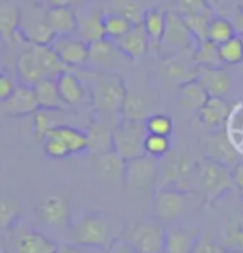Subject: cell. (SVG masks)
Here are the masks:
<instances>
[{"mask_svg": "<svg viewBox=\"0 0 243 253\" xmlns=\"http://www.w3.org/2000/svg\"><path fill=\"white\" fill-rule=\"evenodd\" d=\"M159 182V160L154 157L142 155L127 162L123 190L133 198L152 197Z\"/></svg>", "mask_w": 243, "mask_h": 253, "instance_id": "obj_6", "label": "cell"}, {"mask_svg": "<svg viewBox=\"0 0 243 253\" xmlns=\"http://www.w3.org/2000/svg\"><path fill=\"white\" fill-rule=\"evenodd\" d=\"M92 167L95 178L107 188H122L125 182L127 160H123L115 150L102 152L92 155Z\"/></svg>", "mask_w": 243, "mask_h": 253, "instance_id": "obj_15", "label": "cell"}, {"mask_svg": "<svg viewBox=\"0 0 243 253\" xmlns=\"http://www.w3.org/2000/svg\"><path fill=\"white\" fill-rule=\"evenodd\" d=\"M79 253H109L105 248H97V247H77Z\"/></svg>", "mask_w": 243, "mask_h": 253, "instance_id": "obj_53", "label": "cell"}, {"mask_svg": "<svg viewBox=\"0 0 243 253\" xmlns=\"http://www.w3.org/2000/svg\"><path fill=\"white\" fill-rule=\"evenodd\" d=\"M197 40L190 34L188 27L185 25V20L175 8L166 10V20H165V32L160 42V57L172 55V53L187 50V48H195Z\"/></svg>", "mask_w": 243, "mask_h": 253, "instance_id": "obj_11", "label": "cell"}, {"mask_svg": "<svg viewBox=\"0 0 243 253\" xmlns=\"http://www.w3.org/2000/svg\"><path fill=\"white\" fill-rule=\"evenodd\" d=\"M13 232V253H53L58 243L39 230L22 227L12 228Z\"/></svg>", "mask_w": 243, "mask_h": 253, "instance_id": "obj_20", "label": "cell"}, {"mask_svg": "<svg viewBox=\"0 0 243 253\" xmlns=\"http://www.w3.org/2000/svg\"><path fill=\"white\" fill-rule=\"evenodd\" d=\"M203 152L206 158L223 164L227 167H233L240 162V153H238L235 143L228 137V133L223 128L213 130L203 140Z\"/></svg>", "mask_w": 243, "mask_h": 253, "instance_id": "obj_21", "label": "cell"}, {"mask_svg": "<svg viewBox=\"0 0 243 253\" xmlns=\"http://www.w3.org/2000/svg\"><path fill=\"white\" fill-rule=\"evenodd\" d=\"M53 253H79V250H77V247H75L74 243L69 242V243H58L57 250Z\"/></svg>", "mask_w": 243, "mask_h": 253, "instance_id": "obj_52", "label": "cell"}, {"mask_svg": "<svg viewBox=\"0 0 243 253\" xmlns=\"http://www.w3.org/2000/svg\"><path fill=\"white\" fill-rule=\"evenodd\" d=\"M211 8L206 0H175V10L180 15H193Z\"/></svg>", "mask_w": 243, "mask_h": 253, "instance_id": "obj_44", "label": "cell"}, {"mask_svg": "<svg viewBox=\"0 0 243 253\" xmlns=\"http://www.w3.org/2000/svg\"><path fill=\"white\" fill-rule=\"evenodd\" d=\"M147 130L148 133H154V135H163V137H172L173 133V120L172 117L165 115V114H152L148 119L145 120Z\"/></svg>", "mask_w": 243, "mask_h": 253, "instance_id": "obj_43", "label": "cell"}, {"mask_svg": "<svg viewBox=\"0 0 243 253\" xmlns=\"http://www.w3.org/2000/svg\"><path fill=\"white\" fill-rule=\"evenodd\" d=\"M109 253H138V252L135 250L127 240H123L122 237H119V238H115L114 243L110 245Z\"/></svg>", "mask_w": 243, "mask_h": 253, "instance_id": "obj_47", "label": "cell"}, {"mask_svg": "<svg viewBox=\"0 0 243 253\" xmlns=\"http://www.w3.org/2000/svg\"><path fill=\"white\" fill-rule=\"evenodd\" d=\"M172 150V140L170 137H163V135H154L148 133L145 140V155L154 157L157 160L163 158L166 153Z\"/></svg>", "mask_w": 243, "mask_h": 253, "instance_id": "obj_42", "label": "cell"}, {"mask_svg": "<svg viewBox=\"0 0 243 253\" xmlns=\"http://www.w3.org/2000/svg\"><path fill=\"white\" fill-rule=\"evenodd\" d=\"M107 2V12H115L120 15L127 17L133 25H140L145 15L147 8L142 7L138 0H105Z\"/></svg>", "mask_w": 243, "mask_h": 253, "instance_id": "obj_35", "label": "cell"}, {"mask_svg": "<svg viewBox=\"0 0 243 253\" xmlns=\"http://www.w3.org/2000/svg\"><path fill=\"white\" fill-rule=\"evenodd\" d=\"M103 27H105V37L110 40H119L123 37L125 34H128L133 24L127 17L120 15L115 12H105L103 17Z\"/></svg>", "mask_w": 243, "mask_h": 253, "instance_id": "obj_41", "label": "cell"}, {"mask_svg": "<svg viewBox=\"0 0 243 253\" xmlns=\"http://www.w3.org/2000/svg\"><path fill=\"white\" fill-rule=\"evenodd\" d=\"M47 7H72L75 0H43Z\"/></svg>", "mask_w": 243, "mask_h": 253, "instance_id": "obj_51", "label": "cell"}, {"mask_svg": "<svg viewBox=\"0 0 243 253\" xmlns=\"http://www.w3.org/2000/svg\"><path fill=\"white\" fill-rule=\"evenodd\" d=\"M218 53L222 58L223 65L237 67L243 63V37L242 35H233L227 42L218 45Z\"/></svg>", "mask_w": 243, "mask_h": 253, "instance_id": "obj_39", "label": "cell"}, {"mask_svg": "<svg viewBox=\"0 0 243 253\" xmlns=\"http://www.w3.org/2000/svg\"><path fill=\"white\" fill-rule=\"evenodd\" d=\"M40 223L53 230H70L72 211L67 197L60 193H48L35 207Z\"/></svg>", "mask_w": 243, "mask_h": 253, "instance_id": "obj_14", "label": "cell"}, {"mask_svg": "<svg viewBox=\"0 0 243 253\" xmlns=\"http://www.w3.org/2000/svg\"><path fill=\"white\" fill-rule=\"evenodd\" d=\"M233 35H237V30H235V27H233V22L230 17L215 13L213 19L210 20V25H208V40L210 42L220 45V43L227 42L228 39H232Z\"/></svg>", "mask_w": 243, "mask_h": 253, "instance_id": "obj_37", "label": "cell"}, {"mask_svg": "<svg viewBox=\"0 0 243 253\" xmlns=\"http://www.w3.org/2000/svg\"><path fill=\"white\" fill-rule=\"evenodd\" d=\"M230 19L233 22V27H235L237 34L243 37V12L242 10H235V12L232 13Z\"/></svg>", "mask_w": 243, "mask_h": 253, "instance_id": "obj_50", "label": "cell"}, {"mask_svg": "<svg viewBox=\"0 0 243 253\" xmlns=\"http://www.w3.org/2000/svg\"><path fill=\"white\" fill-rule=\"evenodd\" d=\"M70 243L75 247H97L109 250L115 240L114 223L110 216L100 211H88L77 221H72L69 230Z\"/></svg>", "mask_w": 243, "mask_h": 253, "instance_id": "obj_3", "label": "cell"}, {"mask_svg": "<svg viewBox=\"0 0 243 253\" xmlns=\"http://www.w3.org/2000/svg\"><path fill=\"white\" fill-rule=\"evenodd\" d=\"M233 188H235V183L232 177V167L218 164L206 157L197 162L193 192L200 197L205 207L215 205Z\"/></svg>", "mask_w": 243, "mask_h": 253, "instance_id": "obj_2", "label": "cell"}, {"mask_svg": "<svg viewBox=\"0 0 243 253\" xmlns=\"http://www.w3.org/2000/svg\"><path fill=\"white\" fill-rule=\"evenodd\" d=\"M199 197L195 192L178 188H157L152 198L154 216L163 225H172L187 213L192 198Z\"/></svg>", "mask_w": 243, "mask_h": 253, "instance_id": "obj_10", "label": "cell"}, {"mask_svg": "<svg viewBox=\"0 0 243 253\" xmlns=\"http://www.w3.org/2000/svg\"><path fill=\"white\" fill-rule=\"evenodd\" d=\"M39 102L35 97L34 87L19 84L7 100L0 103V114L12 117V119H22L30 117L39 110Z\"/></svg>", "mask_w": 243, "mask_h": 253, "instance_id": "obj_22", "label": "cell"}, {"mask_svg": "<svg viewBox=\"0 0 243 253\" xmlns=\"http://www.w3.org/2000/svg\"><path fill=\"white\" fill-rule=\"evenodd\" d=\"M103 17H105V10H102V8L80 13L79 15V29H77L79 37H82L87 43H92V42H97V40H100V39H105Z\"/></svg>", "mask_w": 243, "mask_h": 253, "instance_id": "obj_29", "label": "cell"}, {"mask_svg": "<svg viewBox=\"0 0 243 253\" xmlns=\"http://www.w3.org/2000/svg\"><path fill=\"white\" fill-rule=\"evenodd\" d=\"M206 3H208V5L217 12V0H206Z\"/></svg>", "mask_w": 243, "mask_h": 253, "instance_id": "obj_54", "label": "cell"}, {"mask_svg": "<svg viewBox=\"0 0 243 253\" xmlns=\"http://www.w3.org/2000/svg\"><path fill=\"white\" fill-rule=\"evenodd\" d=\"M232 177H233V183H235V188L240 190V193L243 195V160H240L238 164L232 167Z\"/></svg>", "mask_w": 243, "mask_h": 253, "instance_id": "obj_49", "label": "cell"}, {"mask_svg": "<svg viewBox=\"0 0 243 253\" xmlns=\"http://www.w3.org/2000/svg\"><path fill=\"white\" fill-rule=\"evenodd\" d=\"M166 225L154 220L130 221L120 237L127 240L138 253H163Z\"/></svg>", "mask_w": 243, "mask_h": 253, "instance_id": "obj_8", "label": "cell"}, {"mask_svg": "<svg viewBox=\"0 0 243 253\" xmlns=\"http://www.w3.org/2000/svg\"><path fill=\"white\" fill-rule=\"evenodd\" d=\"M34 92L40 108H48V110H65V108H69L60 97L57 79L39 80L34 85Z\"/></svg>", "mask_w": 243, "mask_h": 253, "instance_id": "obj_33", "label": "cell"}, {"mask_svg": "<svg viewBox=\"0 0 243 253\" xmlns=\"http://www.w3.org/2000/svg\"><path fill=\"white\" fill-rule=\"evenodd\" d=\"M197 80L210 97H225L232 90V79L223 67H197Z\"/></svg>", "mask_w": 243, "mask_h": 253, "instance_id": "obj_26", "label": "cell"}, {"mask_svg": "<svg viewBox=\"0 0 243 253\" xmlns=\"http://www.w3.org/2000/svg\"><path fill=\"white\" fill-rule=\"evenodd\" d=\"M152 114H155V112L152 110V102L148 100L145 95L127 90V97H125L123 105H122L120 110L122 120L145 122Z\"/></svg>", "mask_w": 243, "mask_h": 253, "instance_id": "obj_31", "label": "cell"}, {"mask_svg": "<svg viewBox=\"0 0 243 253\" xmlns=\"http://www.w3.org/2000/svg\"><path fill=\"white\" fill-rule=\"evenodd\" d=\"M148 130L145 122L122 120L115 125L114 137H112V148L123 158L133 160L145 155V140Z\"/></svg>", "mask_w": 243, "mask_h": 253, "instance_id": "obj_9", "label": "cell"}, {"mask_svg": "<svg viewBox=\"0 0 243 253\" xmlns=\"http://www.w3.org/2000/svg\"><path fill=\"white\" fill-rule=\"evenodd\" d=\"M193 50L195 48H187V50L162 57L160 70L168 82L180 87V85L197 79V67L199 65L193 60Z\"/></svg>", "mask_w": 243, "mask_h": 253, "instance_id": "obj_16", "label": "cell"}, {"mask_svg": "<svg viewBox=\"0 0 243 253\" xmlns=\"http://www.w3.org/2000/svg\"><path fill=\"white\" fill-rule=\"evenodd\" d=\"M43 153L53 160H62L72 155H79L88 150V138L85 128L77 125L60 124L45 135L42 140Z\"/></svg>", "mask_w": 243, "mask_h": 253, "instance_id": "obj_4", "label": "cell"}, {"mask_svg": "<svg viewBox=\"0 0 243 253\" xmlns=\"http://www.w3.org/2000/svg\"><path fill=\"white\" fill-rule=\"evenodd\" d=\"M52 48L57 52L60 60L65 63L69 69H82L87 67L88 63V52L90 43H87L82 37L77 34L74 35H62V37H55L50 43Z\"/></svg>", "mask_w": 243, "mask_h": 253, "instance_id": "obj_18", "label": "cell"}, {"mask_svg": "<svg viewBox=\"0 0 243 253\" xmlns=\"http://www.w3.org/2000/svg\"><path fill=\"white\" fill-rule=\"evenodd\" d=\"M180 100H182V105L188 108V110L197 112L200 110V107L208 100L210 95L206 93V90L203 88L199 80H190V82L180 85Z\"/></svg>", "mask_w": 243, "mask_h": 253, "instance_id": "obj_34", "label": "cell"}, {"mask_svg": "<svg viewBox=\"0 0 243 253\" xmlns=\"http://www.w3.org/2000/svg\"><path fill=\"white\" fill-rule=\"evenodd\" d=\"M193 253H230V252H228L220 242H215V240H211V238L205 237V235H202Z\"/></svg>", "mask_w": 243, "mask_h": 253, "instance_id": "obj_45", "label": "cell"}, {"mask_svg": "<svg viewBox=\"0 0 243 253\" xmlns=\"http://www.w3.org/2000/svg\"><path fill=\"white\" fill-rule=\"evenodd\" d=\"M237 10V0H217V13L220 15L232 17V13Z\"/></svg>", "mask_w": 243, "mask_h": 253, "instance_id": "obj_48", "label": "cell"}, {"mask_svg": "<svg viewBox=\"0 0 243 253\" xmlns=\"http://www.w3.org/2000/svg\"><path fill=\"white\" fill-rule=\"evenodd\" d=\"M20 205L13 197L0 195V232H10L19 225Z\"/></svg>", "mask_w": 243, "mask_h": 253, "instance_id": "obj_38", "label": "cell"}, {"mask_svg": "<svg viewBox=\"0 0 243 253\" xmlns=\"http://www.w3.org/2000/svg\"><path fill=\"white\" fill-rule=\"evenodd\" d=\"M232 107L223 97H208L200 110L197 112V119L205 128L208 130H220L223 128L227 120L230 119Z\"/></svg>", "mask_w": 243, "mask_h": 253, "instance_id": "obj_25", "label": "cell"}, {"mask_svg": "<svg viewBox=\"0 0 243 253\" xmlns=\"http://www.w3.org/2000/svg\"><path fill=\"white\" fill-rule=\"evenodd\" d=\"M132 63L133 62L128 57H125L120 48L117 47L115 40L105 37L90 43L88 63H87L90 69L122 74L123 70L130 69Z\"/></svg>", "mask_w": 243, "mask_h": 253, "instance_id": "obj_12", "label": "cell"}, {"mask_svg": "<svg viewBox=\"0 0 243 253\" xmlns=\"http://www.w3.org/2000/svg\"><path fill=\"white\" fill-rule=\"evenodd\" d=\"M215 13L217 12H215L213 8H208V10L193 13V15H182L183 20H185V25L188 27V30H190V34L195 37L197 43L203 42V40H208V25Z\"/></svg>", "mask_w": 243, "mask_h": 253, "instance_id": "obj_36", "label": "cell"}, {"mask_svg": "<svg viewBox=\"0 0 243 253\" xmlns=\"http://www.w3.org/2000/svg\"><path fill=\"white\" fill-rule=\"evenodd\" d=\"M193 60L199 67H225L218 53V45L210 40L197 43L193 50Z\"/></svg>", "mask_w": 243, "mask_h": 253, "instance_id": "obj_40", "label": "cell"}, {"mask_svg": "<svg viewBox=\"0 0 243 253\" xmlns=\"http://www.w3.org/2000/svg\"><path fill=\"white\" fill-rule=\"evenodd\" d=\"M57 85L62 100L69 108L75 110V108L88 107L92 110V107H90V92L87 88V84L79 75V72H74L72 69L64 72L57 79Z\"/></svg>", "mask_w": 243, "mask_h": 253, "instance_id": "obj_19", "label": "cell"}, {"mask_svg": "<svg viewBox=\"0 0 243 253\" xmlns=\"http://www.w3.org/2000/svg\"><path fill=\"white\" fill-rule=\"evenodd\" d=\"M0 42H2V40H0Z\"/></svg>", "mask_w": 243, "mask_h": 253, "instance_id": "obj_57", "label": "cell"}, {"mask_svg": "<svg viewBox=\"0 0 243 253\" xmlns=\"http://www.w3.org/2000/svg\"><path fill=\"white\" fill-rule=\"evenodd\" d=\"M202 232L197 227H166L163 253H193Z\"/></svg>", "mask_w": 243, "mask_h": 253, "instance_id": "obj_23", "label": "cell"}, {"mask_svg": "<svg viewBox=\"0 0 243 253\" xmlns=\"http://www.w3.org/2000/svg\"><path fill=\"white\" fill-rule=\"evenodd\" d=\"M0 253H3V252H0Z\"/></svg>", "mask_w": 243, "mask_h": 253, "instance_id": "obj_56", "label": "cell"}, {"mask_svg": "<svg viewBox=\"0 0 243 253\" xmlns=\"http://www.w3.org/2000/svg\"><path fill=\"white\" fill-rule=\"evenodd\" d=\"M90 92V107L93 114L120 117L122 105L127 97V84L122 74L103 70L79 72Z\"/></svg>", "mask_w": 243, "mask_h": 253, "instance_id": "obj_1", "label": "cell"}, {"mask_svg": "<svg viewBox=\"0 0 243 253\" xmlns=\"http://www.w3.org/2000/svg\"><path fill=\"white\" fill-rule=\"evenodd\" d=\"M17 85L19 84H15V80L12 79V75H8L7 72L0 70V103L10 97Z\"/></svg>", "mask_w": 243, "mask_h": 253, "instance_id": "obj_46", "label": "cell"}, {"mask_svg": "<svg viewBox=\"0 0 243 253\" xmlns=\"http://www.w3.org/2000/svg\"><path fill=\"white\" fill-rule=\"evenodd\" d=\"M237 10L243 12V0H237Z\"/></svg>", "mask_w": 243, "mask_h": 253, "instance_id": "obj_55", "label": "cell"}, {"mask_svg": "<svg viewBox=\"0 0 243 253\" xmlns=\"http://www.w3.org/2000/svg\"><path fill=\"white\" fill-rule=\"evenodd\" d=\"M115 42H117V47L122 50V53H123L125 57H128L132 62H140L148 53V50H150L147 32L143 29L142 24L133 25L128 34H125L123 37L115 40Z\"/></svg>", "mask_w": 243, "mask_h": 253, "instance_id": "obj_27", "label": "cell"}, {"mask_svg": "<svg viewBox=\"0 0 243 253\" xmlns=\"http://www.w3.org/2000/svg\"><path fill=\"white\" fill-rule=\"evenodd\" d=\"M197 162L183 152L170 150L159 160V182L157 188H178L193 192Z\"/></svg>", "mask_w": 243, "mask_h": 253, "instance_id": "obj_5", "label": "cell"}, {"mask_svg": "<svg viewBox=\"0 0 243 253\" xmlns=\"http://www.w3.org/2000/svg\"><path fill=\"white\" fill-rule=\"evenodd\" d=\"M22 17V7L17 0H0V40L5 47L10 48L19 42V32Z\"/></svg>", "mask_w": 243, "mask_h": 253, "instance_id": "obj_24", "label": "cell"}, {"mask_svg": "<svg viewBox=\"0 0 243 253\" xmlns=\"http://www.w3.org/2000/svg\"><path fill=\"white\" fill-rule=\"evenodd\" d=\"M48 25L52 27L55 37L74 35L79 29V15L74 7H48Z\"/></svg>", "mask_w": 243, "mask_h": 253, "instance_id": "obj_28", "label": "cell"}, {"mask_svg": "<svg viewBox=\"0 0 243 253\" xmlns=\"http://www.w3.org/2000/svg\"><path fill=\"white\" fill-rule=\"evenodd\" d=\"M218 242L230 253H243V211L225 220Z\"/></svg>", "mask_w": 243, "mask_h": 253, "instance_id": "obj_30", "label": "cell"}, {"mask_svg": "<svg viewBox=\"0 0 243 253\" xmlns=\"http://www.w3.org/2000/svg\"><path fill=\"white\" fill-rule=\"evenodd\" d=\"M120 122V117L112 115H100L92 114L88 125L85 126L88 138V153L95 155V153L114 150L112 148V137H114L115 125Z\"/></svg>", "mask_w": 243, "mask_h": 253, "instance_id": "obj_17", "label": "cell"}, {"mask_svg": "<svg viewBox=\"0 0 243 253\" xmlns=\"http://www.w3.org/2000/svg\"><path fill=\"white\" fill-rule=\"evenodd\" d=\"M165 20H166V10H162L159 7L147 8L142 20L143 29L147 32L150 48H154L157 53L160 50V42L165 32Z\"/></svg>", "mask_w": 243, "mask_h": 253, "instance_id": "obj_32", "label": "cell"}, {"mask_svg": "<svg viewBox=\"0 0 243 253\" xmlns=\"http://www.w3.org/2000/svg\"><path fill=\"white\" fill-rule=\"evenodd\" d=\"M48 7L43 0H29V5L22 7V17L17 39L27 43L35 45H50L55 39L52 27L47 20Z\"/></svg>", "mask_w": 243, "mask_h": 253, "instance_id": "obj_7", "label": "cell"}, {"mask_svg": "<svg viewBox=\"0 0 243 253\" xmlns=\"http://www.w3.org/2000/svg\"><path fill=\"white\" fill-rule=\"evenodd\" d=\"M42 47L43 45L22 42V48L19 50V53H17L15 63H13L15 77H17V80H19V84L34 87L39 80L47 79Z\"/></svg>", "mask_w": 243, "mask_h": 253, "instance_id": "obj_13", "label": "cell"}]
</instances>
